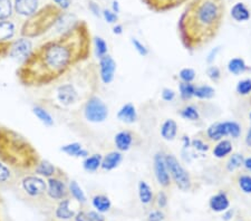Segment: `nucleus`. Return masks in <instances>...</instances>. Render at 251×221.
Segmentation results:
<instances>
[{
	"instance_id": "1",
	"label": "nucleus",
	"mask_w": 251,
	"mask_h": 221,
	"mask_svg": "<svg viewBox=\"0 0 251 221\" xmlns=\"http://www.w3.org/2000/svg\"><path fill=\"white\" fill-rule=\"evenodd\" d=\"M91 53L90 27L85 20H77L58 37L31 50L17 70L18 80L27 87L50 85L87 60Z\"/></svg>"
},
{
	"instance_id": "2",
	"label": "nucleus",
	"mask_w": 251,
	"mask_h": 221,
	"mask_svg": "<svg viewBox=\"0 0 251 221\" xmlns=\"http://www.w3.org/2000/svg\"><path fill=\"white\" fill-rule=\"evenodd\" d=\"M226 16V0H189L177 23L181 44L196 51L217 37Z\"/></svg>"
},
{
	"instance_id": "3",
	"label": "nucleus",
	"mask_w": 251,
	"mask_h": 221,
	"mask_svg": "<svg viewBox=\"0 0 251 221\" xmlns=\"http://www.w3.org/2000/svg\"><path fill=\"white\" fill-rule=\"evenodd\" d=\"M40 160L38 151L25 136L13 128L0 125V161L18 178L34 173Z\"/></svg>"
},
{
	"instance_id": "4",
	"label": "nucleus",
	"mask_w": 251,
	"mask_h": 221,
	"mask_svg": "<svg viewBox=\"0 0 251 221\" xmlns=\"http://www.w3.org/2000/svg\"><path fill=\"white\" fill-rule=\"evenodd\" d=\"M65 11L52 3H47L28 17L20 29L22 37L28 39L40 37L54 27L64 17Z\"/></svg>"
},
{
	"instance_id": "5",
	"label": "nucleus",
	"mask_w": 251,
	"mask_h": 221,
	"mask_svg": "<svg viewBox=\"0 0 251 221\" xmlns=\"http://www.w3.org/2000/svg\"><path fill=\"white\" fill-rule=\"evenodd\" d=\"M15 186L18 187V195L30 206L44 208L48 200L47 182L36 174H27L19 178Z\"/></svg>"
},
{
	"instance_id": "6",
	"label": "nucleus",
	"mask_w": 251,
	"mask_h": 221,
	"mask_svg": "<svg viewBox=\"0 0 251 221\" xmlns=\"http://www.w3.org/2000/svg\"><path fill=\"white\" fill-rule=\"evenodd\" d=\"M165 163H167L170 176L176 183V186L182 191H189L192 188V180L189 172L185 170L184 167L180 163L176 155L171 153L164 154Z\"/></svg>"
},
{
	"instance_id": "7",
	"label": "nucleus",
	"mask_w": 251,
	"mask_h": 221,
	"mask_svg": "<svg viewBox=\"0 0 251 221\" xmlns=\"http://www.w3.org/2000/svg\"><path fill=\"white\" fill-rule=\"evenodd\" d=\"M241 134V126L237 122H216L211 124L205 132L206 139L212 142H219L226 136L237 139Z\"/></svg>"
},
{
	"instance_id": "8",
	"label": "nucleus",
	"mask_w": 251,
	"mask_h": 221,
	"mask_svg": "<svg viewBox=\"0 0 251 221\" xmlns=\"http://www.w3.org/2000/svg\"><path fill=\"white\" fill-rule=\"evenodd\" d=\"M67 176L65 172L58 170L54 176L47 179V196L48 199L55 202H59L64 199H67L70 196V190L66 183Z\"/></svg>"
},
{
	"instance_id": "9",
	"label": "nucleus",
	"mask_w": 251,
	"mask_h": 221,
	"mask_svg": "<svg viewBox=\"0 0 251 221\" xmlns=\"http://www.w3.org/2000/svg\"><path fill=\"white\" fill-rule=\"evenodd\" d=\"M84 115L92 123L104 122L108 116V108L102 99L97 96H91L84 107Z\"/></svg>"
},
{
	"instance_id": "10",
	"label": "nucleus",
	"mask_w": 251,
	"mask_h": 221,
	"mask_svg": "<svg viewBox=\"0 0 251 221\" xmlns=\"http://www.w3.org/2000/svg\"><path fill=\"white\" fill-rule=\"evenodd\" d=\"M55 98L62 106H71L76 103L79 98V92L74 84L66 83L62 84L56 90Z\"/></svg>"
},
{
	"instance_id": "11",
	"label": "nucleus",
	"mask_w": 251,
	"mask_h": 221,
	"mask_svg": "<svg viewBox=\"0 0 251 221\" xmlns=\"http://www.w3.org/2000/svg\"><path fill=\"white\" fill-rule=\"evenodd\" d=\"M153 169L157 183L163 188H169L171 186V176H170L167 163H165L164 153L157 152L153 159Z\"/></svg>"
},
{
	"instance_id": "12",
	"label": "nucleus",
	"mask_w": 251,
	"mask_h": 221,
	"mask_svg": "<svg viewBox=\"0 0 251 221\" xmlns=\"http://www.w3.org/2000/svg\"><path fill=\"white\" fill-rule=\"evenodd\" d=\"M150 10L161 14L176 9L180 6L187 3L189 0H141Z\"/></svg>"
},
{
	"instance_id": "13",
	"label": "nucleus",
	"mask_w": 251,
	"mask_h": 221,
	"mask_svg": "<svg viewBox=\"0 0 251 221\" xmlns=\"http://www.w3.org/2000/svg\"><path fill=\"white\" fill-rule=\"evenodd\" d=\"M116 63L112 56L105 55L100 58V76L104 84H111L115 77Z\"/></svg>"
},
{
	"instance_id": "14",
	"label": "nucleus",
	"mask_w": 251,
	"mask_h": 221,
	"mask_svg": "<svg viewBox=\"0 0 251 221\" xmlns=\"http://www.w3.org/2000/svg\"><path fill=\"white\" fill-rule=\"evenodd\" d=\"M32 50V44L30 39L22 37L19 39H14L13 44H11V50H10V58H23L25 60Z\"/></svg>"
},
{
	"instance_id": "15",
	"label": "nucleus",
	"mask_w": 251,
	"mask_h": 221,
	"mask_svg": "<svg viewBox=\"0 0 251 221\" xmlns=\"http://www.w3.org/2000/svg\"><path fill=\"white\" fill-rule=\"evenodd\" d=\"M75 211L71 209V199H64L59 201L57 206L54 209V218L59 221H67L75 218Z\"/></svg>"
},
{
	"instance_id": "16",
	"label": "nucleus",
	"mask_w": 251,
	"mask_h": 221,
	"mask_svg": "<svg viewBox=\"0 0 251 221\" xmlns=\"http://www.w3.org/2000/svg\"><path fill=\"white\" fill-rule=\"evenodd\" d=\"M37 8L38 0H15L14 2V10L25 17H30L31 15H34L38 10Z\"/></svg>"
},
{
	"instance_id": "17",
	"label": "nucleus",
	"mask_w": 251,
	"mask_h": 221,
	"mask_svg": "<svg viewBox=\"0 0 251 221\" xmlns=\"http://www.w3.org/2000/svg\"><path fill=\"white\" fill-rule=\"evenodd\" d=\"M133 141H134V134L128 130L119 132L114 138L115 146L120 152L128 151L133 146Z\"/></svg>"
},
{
	"instance_id": "18",
	"label": "nucleus",
	"mask_w": 251,
	"mask_h": 221,
	"mask_svg": "<svg viewBox=\"0 0 251 221\" xmlns=\"http://www.w3.org/2000/svg\"><path fill=\"white\" fill-rule=\"evenodd\" d=\"M209 204L214 212H225L230 207V200L226 192L220 191L211 196Z\"/></svg>"
},
{
	"instance_id": "19",
	"label": "nucleus",
	"mask_w": 251,
	"mask_h": 221,
	"mask_svg": "<svg viewBox=\"0 0 251 221\" xmlns=\"http://www.w3.org/2000/svg\"><path fill=\"white\" fill-rule=\"evenodd\" d=\"M122 160H123L122 152L112 151L102 159L100 168H102L104 171H112L120 166L121 162H122Z\"/></svg>"
},
{
	"instance_id": "20",
	"label": "nucleus",
	"mask_w": 251,
	"mask_h": 221,
	"mask_svg": "<svg viewBox=\"0 0 251 221\" xmlns=\"http://www.w3.org/2000/svg\"><path fill=\"white\" fill-rule=\"evenodd\" d=\"M117 119L121 122L126 124H133L137 120V112L135 106L132 103H126L125 105L120 108L119 113H117Z\"/></svg>"
},
{
	"instance_id": "21",
	"label": "nucleus",
	"mask_w": 251,
	"mask_h": 221,
	"mask_svg": "<svg viewBox=\"0 0 251 221\" xmlns=\"http://www.w3.org/2000/svg\"><path fill=\"white\" fill-rule=\"evenodd\" d=\"M13 172L14 171L9 167H7L6 164H3L0 161V186H15L19 178L15 173H13Z\"/></svg>"
},
{
	"instance_id": "22",
	"label": "nucleus",
	"mask_w": 251,
	"mask_h": 221,
	"mask_svg": "<svg viewBox=\"0 0 251 221\" xmlns=\"http://www.w3.org/2000/svg\"><path fill=\"white\" fill-rule=\"evenodd\" d=\"M16 34V24L13 20H1L0 22V42L14 40Z\"/></svg>"
},
{
	"instance_id": "23",
	"label": "nucleus",
	"mask_w": 251,
	"mask_h": 221,
	"mask_svg": "<svg viewBox=\"0 0 251 221\" xmlns=\"http://www.w3.org/2000/svg\"><path fill=\"white\" fill-rule=\"evenodd\" d=\"M231 17L238 23H245L250 19V10L244 2L234 3L230 11Z\"/></svg>"
},
{
	"instance_id": "24",
	"label": "nucleus",
	"mask_w": 251,
	"mask_h": 221,
	"mask_svg": "<svg viewBox=\"0 0 251 221\" xmlns=\"http://www.w3.org/2000/svg\"><path fill=\"white\" fill-rule=\"evenodd\" d=\"M177 134V124L173 119L165 120L161 126V136L165 141H173Z\"/></svg>"
},
{
	"instance_id": "25",
	"label": "nucleus",
	"mask_w": 251,
	"mask_h": 221,
	"mask_svg": "<svg viewBox=\"0 0 251 221\" xmlns=\"http://www.w3.org/2000/svg\"><path fill=\"white\" fill-rule=\"evenodd\" d=\"M232 152V143L230 140H224L217 143V146L214 147L212 153L214 155V158L217 159H224L226 156H228L229 154H231Z\"/></svg>"
},
{
	"instance_id": "26",
	"label": "nucleus",
	"mask_w": 251,
	"mask_h": 221,
	"mask_svg": "<svg viewBox=\"0 0 251 221\" xmlns=\"http://www.w3.org/2000/svg\"><path fill=\"white\" fill-rule=\"evenodd\" d=\"M58 170L59 169L56 168L54 164L50 162V161L40 160V162L38 163V166H37V168H36L34 173L46 176V178L48 179V178H50V176H54L56 173H57Z\"/></svg>"
},
{
	"instance_id": "27",
	"label": "nucleus",
	"mask_w": 251,
	"mask_h": 221,
	"mask_svg": "<svg viewBox=\"0 0 251 221\" xmlns=\"http://www.w3.org/2000/svg\"><path fill=\"white\" fill-rule=\"evenodd\" d=\"M92 203L93 207H94L97 212H100V214L107 212L112 207L110 198L105 195H96L94 198L92 199Z\"/></svg>"
},
{
	"instance_id": "28",
	"label": "nucleus",
	"mask_w": 251,
	"mask_h": 221,
	"mask_svg": "<svg viewBox=\"0 0 251 221\" xmlns=\"http://www.w3.org/2000/svg\"><path fill=\"white\" fill-rule=\"evenodd\" d=\"M249 70V67L247 66L246 62L240 57H234L229 60L228 63V71L229 73L233 75H240L246 73Z\"/></svg>"
},
{
	"instance_id": "29",
	"label": "nucleus",
	"mask_w": 251,
	"mask_h": 221,
	"mask_svg": "<svg viewBox=\"0 0 251 221\" xmlns=\"http://www.w3.org/2000/svg\"><path fill=\"white\" fill-rule=\"evenodd\" d=\"M102 155L100 154H93L87 156L83 162V168L87 172H96L100 168L102 164Z\"/></svg>"
},
{
	"instance_id": "30",
	"label": "nucleus",
	"mask_w": 251,
	"mask_h": 221,
	"mask_svg": "<svg viewBox=\"0 0 251 221\" xmlns=\"http://www.w3.org/2000/svg\"><path fill=\"white\" fill-rule=\"evenodd\" d=\"M139 198L143 204H149L153 201L152 189L145 181H140L139 183Z\"/></svg>"
},
{
	"instance_id": "31",
	"label": "nucleus",
	"mask_w": 251,
	"mask_h": 221,
	"mask_svg": "<svg viewBox=\"0 0 251 221\" xmlns=\"http://www.w3.org/2000/svg\"><path fill=\"white\" fill-rule=\"evenodd\" d=\"M64 153H66L71 156H87V151L84 150L82 144L80 143H71V144H66L62 148H60Z\"/></svg>"
},
{
	"instance_id": "32",
	"label": "nucleus",
	"mask_w": 251,
	"mask_h": 221,
	"mask_svg": "<svg viewBox=\"0 0 251 221\" xmlns=\"http://www.w3.org/2000/svg\"><path fill=\"white\" fill-rule=\"evenodd\" d=\"M32 112H34V114L37 116L40 122H42L43 124H45L46 126L54 125V119L51 118V115L48 113V112L44 107L36 105V106H34V108H32Z\"/></svg>"
},
{
	"instance_id": "33",
	"label": "nucleus",
	"mask_w": 251,
	"mask_h": 221,
	"mask_svg": "<svg viewBox=\"0 0 251 221\" xmlns=\"http://www.w3.org/2000/svg\"><path fill=\"white\" fill-rule=\"evenodd\" d=\"M216 95V91L214 88L209 85H201L196 86V91H194V98L199 99H211Z\"/></svg>"
},
{
	"instance_id": "34",
	"label": "nucleus",
	"mask_w": 251,
	"mask_h": 221,
	"mask_svg": "<svg viewBox=\"0 0 251 221\" xmlns=\"http://www.w3.org/2000/svg\"><path fill=\"white\" fill-rule=\"evenodd\" d=\"M68 190H70V195L75 200H77L78 202L80 203L86 202V196H85L82 188L78 186V183L76 182V181L74 180L71 181L70 184H68Z\"/></svg>"
},
{
	"instance_id": "35",
	"label": "nucleus",
	"mask_w": 251,
	"mask_h": 221,
	"mask_svg": "<svg viewBox=\"0 0 251 221\" xmlns=\"http://www.w3.org/2000/svg\"><path fill=\"white\" fill-rule=\"evenodd\" d=\"M244 161H245L244 155L240 153H234L232 155H230V158L228 161H226V170L229 172H233L238 170L239 168L244 166Z\"/></svg>"
},
{
	"instance_id": "36",
	"label": "nucleus",
	"mask_w": 251,
	"mask_h": 221,
	"mask_svg": "<svg viewBox=\"0 0 251 221\" xmlns=\"http://www.w3.org/2000/svg\"><path fill=\"white\" fill-rule=\"evenodd\" d=\"M14 13V3L11 0H0V22L9 19Z\"/></svg>"
},
{
	"instance_id": "37",
	"label": "nucleus",
	"mask_w": 251,
	"mask_h": 221,
	"mask_svg": "<svg viewBox=\"0 0 251 221\" xmlns=\"http://www.w3.org/2000/svg\"><path fill=\"white\" fill-rule=\"evenodd\" d=\"M180 96L183 100H190L194 98V91H196V85L193 83H184L181 82L179 85Z\"/></svg>"
},
{
	"instance_id": "38",
	"label": "nucleus",
	"mask_w": 251,
	"mask_h": 221,
	"mask_svg": "<svg viewBox=\"0 0 251 221\" xmlns=\"http://www.w3.org/2000/svg\"><path fill=\"white\" fill-rule=\"evenodd\" d=\"M180 115H181V118H183L185 120H189V121H198L200 118L199 111H198L197 107L193 106V105L184 106L180 111Z\"/></svg>"
},
{
	"instance_id": "39",
	"label": "nucleus",
	"mask_w": 251,
	"mask_h": 221,
	"mask_svg": "<svg viewBox=\"0 0 251 221\" xmlns=\"http://www.w3.org/2000/svg\"><path fill=\"white\" fill-rule=\"evenodd\" d=\"M237 182L239 188L247 195H251V175L239 174Z\"/></svg>"
},
{
	"instance_id": "40",
	"label": "nucleus",
	"mask_w": 251,
	"mask_h": 221,
	"mask_svg": "<svg viewBox=\"0 0 251 221\" xmlns=\"http://www.w3.org/2000/svg\"><path fill=\"white\" fill-rule=\"evenodd\" d=\"M94 44H95L97 57L100 58V57H103V56L107 55V44L102 37H95Z\"/></svg>"
},
{
	"instance_id": "41",
	"label": "nucleus",
	"mask_w": 251,
	"mask_h": 221,
	"mask_svg": "<svg viewBox=\"0 0 251 221\" xmlns=\"http://www.w3.org/2000/svg\"><path fill=\"white\" fill-rule=\"evenodd\" d=\"M179 77L184 83H192L194 79H196V72L192 68L185 67L182 68L179 73Z\"/></svg>"
},
{
	"instance_id": "42",
	"label": "nucleus",
	"mask_w": 251,
	"mask_h": 221,
	"mask_svg": "<svg viewBox=\"0 0 251 221\" xmlns=\"http://www.w3.org/2000/svg\"><path fill=\"white\" fill-rule=\"evenodd\" d=\"M236 91L238 94L240 95H248L251 93V79L250 78H246L240 80L237 84Z\"/></svg>"
},
{
	"instance_id": "43",
	"label": "nucleus",
	"mask_w": 251,
	"mask_h": 221,
	"mask_svg": "<svg viewBox=\"0 0 251 221\" xmlns=\"http://www.w3.org/2000/svg\"><path fill=\"white\" fill-rule=\"evenodd\" d=\"M206 75L214 83H218L221 79V70L218 66H210L206 70Z\"/></svg>"
},
{
	"instance_id": "44",
	"label": "nucleus",
	"mask_w": 251,
	"mask_h": 221,
	"mask_svg": "<svg viewBox=\"0 0 251 221\" xmlns=\"http://www.w3.org/2000/svg\"><path fill=\"white\" fill-rule=\"evenodd\" d=\"M0 221H11L5 200L0 196Z\"/></svg>"
},
{
	"instance_id": "45",
	"label": "nucleus",
	"mask_w": 251,
	"mask_h": 221,
	"mask_svg": "<svg viewBox=\"0 0 251 221\" xmlns=\"http://www.w3.org/2000/svg\"><path fill=\"white\" fill-rule=\"evenodd\" d=\"M132 44H133V46H134L135 50H136L137 53H139L141 56H143V57H145V56L149 55V49L147 48V46L143 45V44H142L139 39L133 38V39H132Z\"/></svg>"
},
{
	"instance_id": "46",
	"label": "nucleus",
	"mask_w": 251,
	"mask_h": 221,
	"mask_svg": "<svg viewBox=\"0 0 251 221\" xmlns=\"http://www.w3.org/2000/svg\"><path fill=\"white\" fill-rule=\"evenodd\" d=\"M191 146H192L194 148H196L197 151H200V152H205V151L209 150V144L205 143L203 140H201V139H199V138L192 140Z\"/></svg>"
},
{
	"instance_id": "47",
	"label": "nucleus",
	"mask_w": 251,
	"mask_h": 221,
	"mask_svg": "<svg viewBox=\"0 0 251 221\" xmlns=\"http://www.w3.org/2000/svg\"><path fill=\"white\" fill-rule=\"evenodd\" d=\"M156 203L161 209H163L167 207L168 204V196L165 194L164 191H160L159 194L156 196Z\"/></svg>"
},
{
	"instance_id": "48",
	"label": "nucleus",
	"mask_w": 251,
	"mask_h": 221,
	"mask_svg": "<svg viewBox=\"0 0 251 221\" xmlns=\"http://www.w3.org/2000/svg\"><path fill=\"white\" fill-rule=\"evenodd\" d=\"M162 98L165 102H172L176 98V92L171 90V88H163V91H162Z\"/></svg>"
},
{
	"instance_id": "49",
	"label": "nucleus",
	"mask_w": 251,
	"mask_h": 221,
	"mask_svg": "<svg viewBox=\"0 0 251 221\" xmlns=\"http://www.w3.org/2000/svg\"><path fill=\"white\" fill-rule=\"evenodd\" d=\"M103 16L105 20L108 24H115L117 22V15L114 13V11L108 10V9H104L103 10Z\"/></svg>"
},
{
	"instance_id": "50",
	"label": "nucleus",
	"mask_w": 251,
	"mask_h": 221,
	"mask_svg": "<svg viewBox=\"0 0 251 221\" xmlns=\"http://www.w3.org/2000/svg\"><path fill=\"white\" fill-rule=\"evenodd\" d=\"M165 216L162 211L156 210V211H152L151 214L149 215L148 220L149 221H164Z\"/></svg>"
},
{
	"instance_id": "51",
	"label": "nucleus",
	"mask_w": 251,
	"mask_h": 221,
	"mask_svg": "<svg viewBox=\"0 0 251 221\" xmlns=\"http://www.w3.org/2000/svg\"><path fill=\"white\" fill-rule=\"evenodd\" d=\"M52 2L62 10H67L72 5V0H52Z\"/></svg>"
},
{
	"instance_id": "52",
	"label": "nucleus",
	"mask_w": 251,
	"mask_h": 221,
	"mask_svg": "<svg viewBox=\"0 0 251 221\" xmlns=\"http://www.w3.org/2000/svg\"><path fill=\"white\" fill-rule=\"evenodd\" d=\"M75 220L76 221H93L90 214H88V212H85V211L77 212V214L75 215Z\"/></svg>"
},
{
	"instance_id": "53",
	"label": "nucleus",
	"mask_w": 251,
	"mask_h": 221,
	"mask_svg": "<svg viewBox=\"0 0 251 221\" xmlns=\"http://www.w3.org/2000/svg\"><path fill=\"white\" fill-rule=\"evenodd\" d=\"M219 50H220V47L214 48V49L211 51V53L209 54V56H208V59H206V62H208V63H212L213 60H214V58H216V56H217L218 51H219Z\"/></svg>"
},
{
	"instance_id": "54",
	"label": "nucleus",
	"mask_w": 251,
	"mask_h": 221,
	"mask_svg": "<svg viewBox=\"0 0 251 221\" xmlns=\"http://www.w3.org/2000/svg\"><path fill=\"white\" fill-rule=\"evenodd\" d=\"M88 214H90V216H91V218L93 219V221H104V218L102 216L100 215V212H95V211H91V212H88Z\"/></svg>"
},
{
	"instance_id": "55",
	"label": "nucleus",
	"mask_w": 251,
	"mask_h": 221,
	"mask_svg": "<svg viewBox=\"0 0 251 221\" xmlns=\"http://www.w3.org/2000/svg\"><path fill=\"white\" fill-rule=\"evenodd\" d=\"M90 9L93 11V13H94V15H96V16H100V7L97 6L95 2H91V3H90Z\"/></svg>"
},
{
	"instance_id": "56",
	"label": "nucleus",
	"mask_w": 251,
	"mask_h": 221,
	"mask_svg": "<svg viewBox=\"0 0 251 221\" xmlns=\"http://www.w3.org/2000/svg\"><path fill=\"white\" fill-rule=\"evenodd\" d=\"M113 33L116 35H121L123 33V26L122 25H115L113 27Z\"/></svg>"
},
{
	"instance_id": "57",
	"label": "nucleus",
	"mask_w": 251,
	"mask_h": 221,
	"mask_svg": "<svg viewBox=\"0 0 251 221\" xmlns=\"http://www.w3.org/2000/svg\"><path fill=\"white\" fill-rule=\"evenodd\" d=\"M245 142L247 146H248L249 147H251V127L248 130V132H247V135H246V140Z\"/></svg>"
},
{
	"instance_id": "58",
	"label": "nucleus",
	"mask_w": 251,
	"mask_h": 221,
	"mask_svg": "<svg viewBox=\"0 0 251 221\" xmlns=\"http://www.w3.org/2000/svg\"><path fill=\"white\" fill-rule=\"evenodd\" d=\"M244 167L246 168V170H248L251 172V158H247L244 161Z\"/></svg>"
},
{
	"instance_id": "59",
	"label": "nucleus",
	"mask_w": 251,
	"mask_h": 221,
	"mask_svg": "<svg viewBox=\"0 0 251 221\" xmlns=\"http://www.w3.org/2000/svg\"><path fill=\"white\" fill-rule=\"evenodd\" d=\"M250 121H251V113H250Z\"/></svg>"
}]
</instances>
